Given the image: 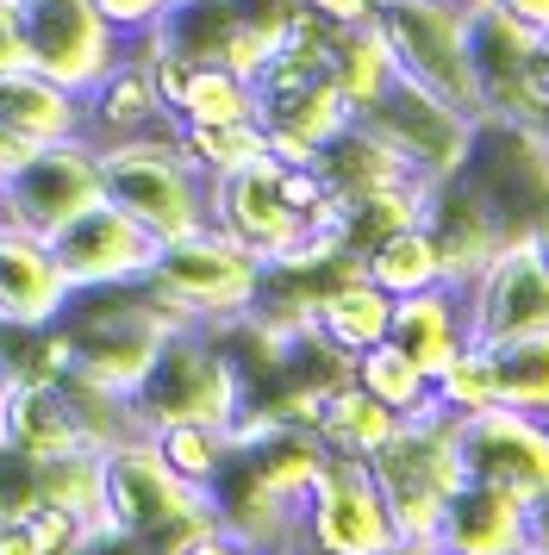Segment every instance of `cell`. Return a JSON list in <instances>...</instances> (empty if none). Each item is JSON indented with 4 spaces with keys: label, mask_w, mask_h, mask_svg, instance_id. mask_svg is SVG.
Wrapping results in <instances>:
<instances>
[{
    "label": "cell",
    "mask_w": 549,
    "mask_h": 555,
    "mask_svg": "<svg viewBox=\"0 0 549 555\" xmlns=\"http://www.w3.org/2000/svg\"><path fill=\"white\" fill-rule=\"evenodd\" d=\"M494 7H506V13H519L524 26H549V0H494Z\"/></svg>",
    "instance_id": "41"
},
{
    "label": "cell",
    "mask_w": 549,
    "mask_h": 555,
    "mask_svg": "<svg viewBox=\"0 0 549 555\" xmlns=\"http://www.w3.org/2000/svg\"><path fill=\"white\" fill-rule=\"evenodd\" d=\"M94 7L125 44H138V38H150V31L163 26V13H169L175 0H94Z\"/></svg>",
    "instance_id": "33"
},
{
    "label": "cell",
    "mask_w": 549,
    "mask_h": 555,
    "mask_svg": "<svg viewBox=\"0 0 549 555\" xmlns=\"http://www.w3.org/2000/svg\"><path fill=\"white\" fill-rule=\"evenodd\" d=\"M38 151V144H31V138H25L20 126H7V119H0V181L13 176V169H20L25 156Z\"/></svg>",
    "instance_id": "39"
},
{
    "label": "cell",
    "mask_w": 549,
    "mask_h": 555,
    "mask_svg": "<svg viewBox=\"0 0 549 555\" xmlns=\"http://www.w3.org/2000/svg\"><path fill=\"white\" fill-rule=\"evenodd\" d=\"M462 312H469V337L494 344V337H519V331H549V262L537 250L531 225L506 231L494 262L462 287Z\"/></svg>",
    "instance_id": "13"
},
{
    "label": "cell",
    "mask_w": 549,
    "mask_h": 555,
    "mask_svg": "<svg viewBox=\"0 0 549 555\" xmlns=\"http://www.w3.org/2000/svg\"><path fill=\"white\" fill-rule=\"evenodd\" d=\"M424 225H431V237H437V256H444V281H449V287H469V281L494 262L499 244H506L499 212L474 194L469 176H449V181L431 188Z\"/></svg>",
    "instance_id": "16"
},
{
    "label": "cell",
    "mask_w": 549,
    "mask_h": 555,
    "mask_svg": "<svg viewBox=\"0 0 549 555\" xmlns=\"http://www.w3.org/2000/svg\"><path fill=\"white\" fill-rule=\"evenodd\" d=\"M175 144H181V156L206 181H219V176H238V169L269 156V126L263 119H238V126H175Z\"/></svg>",
    "instance_id": "30"
},
{
    "label": "cell",
    "mask_w": 549,
    "mask_h": 555,
    "mask_svg": "<svg viewBox=\"0 0 549 555\" xmlns=\"http://www.w3.org/2000/svg\"><path fill=\"white\" fill-rule=\"evenodd\" d=\"M0 119L20 126L31 144H63V138H88V101L50 81L44 69H0Z\"/></svg>",
    "instance_id": "22"
},
{
    "label": "cell",
    "mask_w": 549,
    "mask_h": 555,
    "mask_svg": "<svg viewBox=\"0 0 549 555\" xmlns=\"http://www.w3.org/2000/svg\"><path fill=\"white\" fill-rule=\"evenodd\" d=\"M69 306V281L50 256V237L0 225V325H56Z\"/></svg>",
    "instance_id": "17"
},
{
    "label": "cell",
    "mask_w": 549,
    "mask_h": 555,
    "mask_svg": "<svg viewBox=\"0 0 549 555\" xmlns=\"http://www.w3.org/2000/svg\"><path fill=\"white\" fill-rule=\"evenodd\" d=\"M13 7H20L25 63L75 94H88L125 56V38L100 20L94 0H13Z\"/></svg>",
    "instance_id": "10"
},
{
    "label": "cell",
    "mask_w": 549,
    "mask_h": 555,
    "mask_svg": "<svg viewBox=\"0 0 549 555\" xmlns=\"http://www.w3.org/2000/svg\"><path fill=\"white\" fill-rule=\"evenodd\" d=\"M524 555H549V487L524 500Z\"/></svg>",
    "instance_id": "36"
},
{
    "label": "cell",
    "mask_w": 549,
    "mask_h": 555,
    "mask_svg": "<svg viewBox=\"0 0 549 555\" xmlns=\"http://www.w3.org/2000/svg\"><path fill=\"white\" fill-rule=\"evenodd\" d=\"M524 88H531L537 126H544V119H549V26L531 31V56H524Z\"/></svg>",
    "instance_id": "35"
},
{
    "label": "cell",
    "mask_w": 549,
    "mask_h": 555,
    "mask_svg": "<svg viewBox=\"0 0 549 555\" xmlns=\"http://www.w3.org/2000/svg\"><path fill=\"white\" fill-rule=\"evenodd\" d=\"M0 555H38L31 537L20 530V518H7V512H0Z\"/></svg>",
    "instance_id": "40"
},
{
    "label": "cell",
    "mask_w": 549,
    "mask_h": 555,
    "mask_svg": "<svg viewBox=\"0 0 549 555\" xmlns=\"http://www.w3.org/2000/svg\"><path fill=\"white\" fill-rule=\"evenodd\" d=\"M25 493L69 512L88 530L106 525V462H100V450H63L44 455V462H25Z\"/></svg>",
    "instance_id": "23"
},
{
    "label": "cell",
    "mask_w": 549,
    "mask_h": 555,
    "mask_svg": "<svg viewBox=\"0 0 549 555\" xmlns=\"http://www.w3.org/2000/svg\"><path fill=\"white\" fill-rule=\"evenodd\" d=\"M531 31L537 26H524L519 13H506V7L469 13V69H474V113L481 119L537 126V106H531V88H524Z\"/></svg>",
    "instance_id": "15"
},
{
    "label": "cell",
    "mask_w": 549,
    "mask_h": 555,
    "mask_svg": "<svg viewBox=\"0 0 549 555\" xmlns=\"http://www.w3.org/2000/svg\"><path fill=\"white\" fill-rule=\"evenodd\" d=\"M387 337L419 362L424 375L437 380L449 362L474 344L469 312H462V287L437 281V287H419V294H399L394 300V331H387Z\"/></svg>",
    "instance_id": "20"
},
{
    "label": "cell",
    "mask_w": 549,
    "mask_h": 555,
    "mask_svg": "<svg viewBox=\"0 0 549 555\" xmlns=\"http://www.w3.org/2000/svg\"><path fill=\"white\" fill-rule=\"evenodd\" d=\"M531 237H537V250H544V262H549V212H537V225H531Z\"/></svg>",
    "instance_id": "43"
},
{
    "label": "cell",
    "mask_w": 549,
    "mask_h": 555,
    "mask_svg": "<svg viewBox=\"0 0 549 555\" xmlns=\"http://www.w3.org/2000/svg\"><path fill=\"white\" fill-rule=\"evenodd\" d=\"M356 262H362V275H369L381 294H394V300L444 281V256H437V237H431L424 219L419 225H399V231H381Z\"/></svg>",
    "instance_id": "27"
},
{
    "label": "cell",
    "mask_w": 549,
    "mask_h": 555,
    "mask_svg": "<svg viewBox=\"0 0 549 555\" xmlns=\"http://www.w3.org/2000/svg\"><path fill=\"white\" fill-rule=\"evenodd\" d=\"M374 26L394 51L399 76L424 81L431 94L474 113V69H469V13L456 0H381ZM481 119V113H474Z\"/></svg>",
    "instance_id": "9"
},
{
    "label": "cell",
    "mask_w": 549,
    "mask_h": 555,
    "mask_svg": "<svg viewBox=\"0 0 549 555\" xmlns=\"http://www.w3.org/2000/svg\"><path fill=\"white\" fill-rule=\"evenodd\" d=\"M50 256L69 281V294L81 287H125V281H144L156 262V237L138 219H125L113 201L81 206L63 231H50Z\"/></svg>",
    "instance_id": "14"
},
{
    "label": "cell",
    "mask_w": 549,
    "mask_h": 555,
    "mask_svg": "<svg viewBox=\"0 0 549 555\" xmlns=\"http://www.w3.org/2000/svg\"><path fill=\"white\" fill-rule=\"evenodd\" d=\"M181 555H256V550H250V543H238L225 525H213V530H200V537H194Z\"/></svg>",
    "instance_id": "38"
},
{
    "label": "cell",
    "mask_w": 549,
    "mask_h": 555,
    "mask_svg": "<svg viewBox=\"0 0 549 555\" xmlns=\"http://www.w3.org/2000/svg\"><path fill=\"white\" fill-rule=\"evenodd\" d=\"M306 331H312L331 356H344L349 362V356L374 350V344L394 331V294H381L362 269H349V275L324 281L319 294H312Z\"/></svg>",
    "instance_id": "18"
},
{
    "label": "cell",
    "mask_w": 549,
    "mask_h": 555,
    "mask_svg": "<svg viewBox=\"0 0 549 555\" xmlns=\"http://www.w3.org/2000/svg\"><path fill=\"white\" fill-rule=\"evenodd\" d=\"M150 443H156V455H163L188 487H200V493H206V487L225 475V462L238 455L231 425H156Z\"/></svg>",
    "instance_id": "31"
},
{
    "label": "cell",
    "mask_w": 549,
    "mask_h": 555,
    "mask_svg": "<svg viewBox=\"0 0 549 555\" xmlns=\"http://www.w3.org/2000/svg\"><path fill=\"white\" fill-rule=\"evenodd\" d=\"M94 163H100V201H113L125 219H138L156 244L206 225V188L213 181L181 156L175 126L119 138V144H94Z\"/></svg>",
    "instance_id": "3"
},
{
    "label": "cell",
    "mask_w": 549,
    "mask_h": 555,
    "mask_svg": "<svg viewBox=\"0 0 549 555\" xmlns=\"http://www.w3.org/2000/svg\"><path fill=\"white\" fill-rule=\"evenodd\" d=\"M356 119H362L419 181L462 176V163H469V151H474V126H481L474 113H462V106L444 101V94H431V88L412 81V76H394L387 94H381L369 113H356Z\"/></svg>",
    "instance_id": "8"
},
{
    "label": "cell",
    "mask_w": 549,
    "mask_h": 555,
    "mask_svg": "<svg viewBox=\"0 0 549 555\" xmlns=\"http://www.w3.org/2000/svg\"><path fill=\"white\" fill-rule=\"evenodd\" d=\"M349 380H356L362 393H374L381 405H394L399 418H412V412H431V405H437V393H431V375H424L419 362L399 350L394 337H381L374 350L349 356Z\"/></svg>",
    "instance_id": "29"
},
{
    "label": "cell",
    "mask_w": 549,
    "mask_h": 555,
    "mask_svg": "<svg viewBox=\"0 0 549 555\" xmlns=\"http://www.w3.org/2000/svg\"><path fill=\"white\" fill-rule=\"evenodd\" d=\"M487 375H494V405H519L549 418V331H519L481 344Z\"/></svg>",
    "instance_id": "26"
},
{
    "label": "cell",
    "mask_w": 549,
    "mask_h": 555,
    "mask_svg": "<svg viewBox=\"0 0 549 555\" xmlns=\"http://www.w3.org/2000/svg\"><path fill=\"white\" fill-rule=\"evenodd\" d=\"M25 63V38H20V7L0 0V69H20Z\"/></svg>",
    "instance_id": "37"
},
{
    "label": "cell",
    "mask_w": 549,
    "mask_h": 555,
    "mask_svg": "<svg viewBox=\"0 0 549 555\" xmlns=\"http://www.w3.org/2000/svg\"><path fill=\"white\" fill-rule=\"evenodd\" d=\"M175 126H238V119H263L256 88L244 76H231L225 63H188L169 94Z\"/></svg>",
    "instance_id": "25"
},
{
    "label": "cell",
    "mask_w": 549,
    "mask_h": 555,
    "mask_svg": "<svg viewBox=\"0 0 549 555\" xmlns=\"http://www.w3.org/2000/svg\"><path fill=\"white\" fill-rule=\"evenodd\" d=\"M431 393H437V405H444L449 418L494 405V375H487V356H481V344H469V350L456 356L444 375L431 380Z\"/></svg>",
    "instance_id": "32"
},
{
    "label": "cell",
    "mask_w": 549,
    "mask_h": 555,
    "mask_svg": "<svg viewBox=\"0 0 549 555\" xmlns=\"http://www.w3.org/2000/svg\"><path fill=\"white\" fill-rule=\"evenodd\" d=\"M144 281L194 325H231L263 300V262L238 237H225L219 225H200L188 237L156 244V262H150Z\"/></svg>",
    "instance_id": "6"
},
{
    "label": "cell",
    "mask_w": 549,
    "mask_h": 555,
    "mask_svg": "<svg viewBox=\"0 0 549 555\" xmlns=\"http://www.w3.org/2000/svg\"><path fill=\"white\" fill-rule=\"evenodd\" d=\"M131 405H138V418L150 430L156 425H238V412L250 405V387L213 325H175L156 344L144 380L131 387Z\"/></svg>",
    "instance_id": "2"
},
{
    "label": "cell",
    "mask_w": 549,
    "mask_h": 555,
    "mask_svg": "<svg viewBox=\"0 0 549 555\" xmlns=\"http://www.w3.org/2000/svg\"><path fill=\"white\" fill-rule=\"evenodd\" d=\"M299 555H399L394 512L369 462L324 450V468L299 505Z\"/></svg>",
    "instance_id": "7"
},
{
    "label": "cell",
    "mask_w": 549,
    "mask_h": 555,
    "mask_svg": "<svg viewBox=\"0 0 549 555\" xmlns=\"http://www.w3.org/2000/svg\"><path fill=\"white\" fill-rule=\"evenodd\" d=\"M394 76H399V63L387 51L381 26H356V31H337L331 38V81H337V94L349 101V113H369L387 94Z\"/></svg>",
    "instance_id": "28"
},
{
    "label": "cell",
    "mask_w": 549,
    "mask_h": 555,
    "mask_svg": "<svg viewBox=\"0 0 549 555\" xmlns=\"http://www.w3.org/2000/svg\"><path fill=\"white\" fill-rule=\"evenodd\" d=\"M100 201V163L88 138L38 144L13 176L0 181V225H20L31 237L63 231L81 206Z\"/></svg>",
    "instance_id": "11"
},
{
    "label": "cell",
    "mask_w": 549,
    "mask_h": 555,
    "mask_svg": "<svg viewBox=\"0 0 549 555\" xmlns=\"http://www.w3.org/2000/svg\"><path fill=\"white\" fill-rule=\"evenodd\" d=\"M0 450L20 462H44V455L81 450L75 437V412L63 400L56 375H31V380H7V405H0Z\"/></svg>",
    "instance_id": "19"
},
{
    "label": "cell",
    "mask_w": 549,
    "mask_h": 555,
    "mask_svg": "<svg viewBox=\"0 0 549 555\" xmlns=\"http://www.w3.org/2000/svg\"><path fill=\"white\" fill-rule=\"evenodd\" d=\"M306 20H319L324 31H356V26H374L381 0H299Z\"/></svg>",
    "instance_id": "34"
},
{
    "label": "cell",
    "mask_w": 549,
    "mask_h": 555,
    "mask_svg": "<svg viewBox=\"0 0 549 555\" xmlns=\"http://www.w3.org/2000/svg\"><path fill=\"white\" fill-rule=\"evenodd\" d=\"M437 543L456 555H524V500L487 480H462L444 505Z\"/></svg>",
    "instance_id": "21"
},
{
    "label": "cell",
    "mask_w": 549,
    "mask_h": 555,
    "mask_svg": "<svg viewBox=\"0 0 549 555\" xmlns=\"http://www.w3.org/2000/svg\"><path fill=\"white\" fill-rule=\"evenodd\" d=\"M449 437H456L462 480H487V487H506L519 500L549 487V418H537V412L481 405V412L449 418Z\"/></svg>",
    "instance_id": "12"
},
{
    "label": "cell",
    "mask_w": 549,
    "mask_h": 555,
    "mask_svg": "<svg viewBox=\"0 0 549 555\" xmlns=\"http://www.w3.org/2000/svg\"><path fill=\"white\" fill-rule=\"evenodd\" d=\"M312 430H319L324 450L369 462L381 443H394L399 412H394V405H381L374 393H362V387L344 375V380H331V387H324V405H319V418H312Z\"/></svg>",
    "instance_id": "24"
},
{
    "label": "cell",
    "mask_w": 549,
    "mask_h": 555,
    "mask_svg": "<svg viewBox=\"0 0 549 555\" xmlns=\"http://www.w3.org/2000/svg\"><path fill=\"white\" fill-rule=\"evenodd\" d=\"M100 462H106V525L119 537H131L144 555H181L200 530L219 525L213 500L200 487H188L156 455L150 430L119 443V450H106Z\"/></svg>",
    "instance_id": "4"
},
{
    "label": "cell",
    "mask_w": 549,
    "mask_h": 555,
    "mask_svg": "<svg viewBox=\"0 0 549 555\" xmlns=\"http://www.w3.org/2000/svg\"><path fill=\"white\" fill-rule=\"evenodd\" d=\"M399 555H456V550H444L437 537H424V543H399Z\"/></svg>",
    "instance_id": "42"
},
{
    "label": "cell",
    "mask_w": 549,
    "mask_h": 555,
    "mask_svg": "<svg viewBox=\"0 0 549 555\" xmlns=\"http://www.w3.org/2000/svg\"><path fill=\"white\" fill-rule=\"evenodd\" d=\"M369 475H374V487H381L387 512H394L399 543L437 537L449 493L462 487V462H456V437H449L444 405L399 418L394 443H381V450L369 455Z\"/></svg>",
    "instance_id": "5"
},
{
    "label": "cell",
    "mask_w": 549,
    "mask_h": 555,
    "mask_svg": "<svg viewBox=\"0 0 549 555\" xmlns=\"http://www.w3.org/2000/svg\"><path fill=\"white\" fill-rule=\"evenodd\" d=\"M337 219V194L324 188L312 163H281L263 156L238 176H219L206 188V225H219L225 237H238L263 269L299 250L319 225Z\"/></svg>",
    "instance_id": "1"
}]
</instances>
